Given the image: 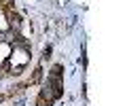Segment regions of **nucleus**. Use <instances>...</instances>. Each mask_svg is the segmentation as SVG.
<instances>
[{"label": "nucleus", "mask_w": 127, "mask_h": 106, "mask_svg": "<svg viewBox=\"0 0 127 106\" xmlns=\"http://www.w3.org/2000/svg\"><path fill=\"white\" fill-rule=\"evenodd\" d=\"M2 38H4V34H2V32H0V40H2Z\"/></svg>", "instance_id": "nucleus-1"}]
</instances>
